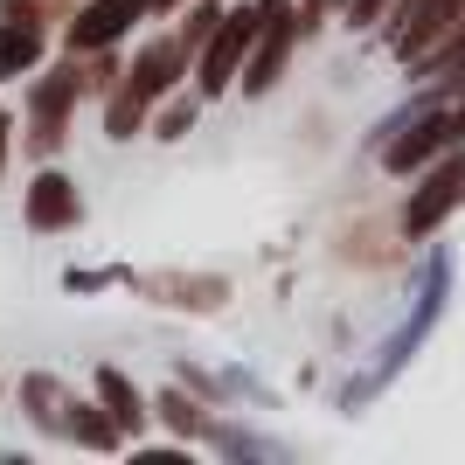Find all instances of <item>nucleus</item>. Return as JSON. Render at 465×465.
Returning a JSON list of instances; mask_svg holds the SVG:
<instances>
[{"instance_id":"7","label":"nucleus","mask_w":465,"mask_h":465,"mask_svg":"<svg viewBox=\"0 0 465 465\" xmlns=\"http://www.w3.org/2000/svg\"><path fill=\"white\" fill-rule=\"evenodd\" d=\"M77 181L70 174H42L35 188H28V223H35V230H70V223H77Z\"/></svg>"},{"instance_id":"9","label":"nucleus","mask_w":465,"mask_h":465,"mask_svg":"<svg viewBox=\"0 0 465 465\" xmlns=\"http://www.w3.org/2000/svg\"><path fill=\"white\" fill-rule=\"evenodd\" d=\"M97 396L112 403V417H118V424H125V430H139V424H146V403H139V389L125 382V375H118V369H104V375H97Z\"/></svg>"},{"instance_id":"13","label":"nucleus","mask_w":465,"mask_h":465,"mask_svg":"<svg viewBox=\"0 0 465 465\" xmlns=\"http://www.w3.org/2000/svg\"><path fill=\"white\" fill-rule=\"evenodd\" d=\"M188 125H194V104H167V112H160V133L167 139H181Z\"/></svg>"},{"instance_id":"3","label":"nucleus","mask_w":465,"mask_h":465,"mask_svg":"<svg viewBox=\"0 0 465 465\" xmlns=\"http://www.w3.org/2000/svg\"><path fill=\"white\" fill-rule=\"evenodd\" d=\"M465 139V104H451V112H430V118H417L403 139H389V174H410V167H424L430 153H445V146H459Z\"/></svg>"},{"instance_id":"4","label":"nucleus","mask_w":465,"mask_h":465,"mask_svg":"<svg viewBox=\"0 0 465 465\" xmlns=\"http://www.w3.org/2000/svg\"><path fill=\"white\" fill-rule=\"evenodd\" d=\"M459 202H465V146H459V153H451V160H445V167H438V174H430L417 194H410V209H403V236H430L451 209H459Z\"/></svg>"},{"instance_id":"2","label":"nucleus","mask_w":465,"mask_h":465,"mask_svg":"<svg viewBox=\"0 0 465 465\" xmlns=\"http://www.w3.org/2000/svg\"><path fill=\"white\" fill-rule=\"evenodd\" d=\"M257 35H264V7H236V15H223V28H215L209 49H202V91H223V84L236 77V63L251 56Z\"/></svg>"},{"instance_id":"14","label":"nucleus","mask_w":465,"mask_h":465,"mask_svg":"<svg viewBox=\"0 0 465 465\" xmlns=\"http://www.w3.org/2000/svg\"><path fill=\"white\" fill-rule=\"evenodd\" d=\"M0 160H7V118H0Z\"/></svg>"},{"instance_id":"1","label":"nucleus","mask_w":465,"mask_h":465,"mask_svg":"<svg viewBox=\"0 0 465 465\" xmlns=\"http://www.w3.org/2000/svg\"><path fill=\"white\" fill-rule=\"evenodd\" d=\"M181 56H188V42H153V49L133 63L125 91H118V97H112V112H104V118H112V139H133V133H139L146 104H153V97L181 77Z\"/></svg>"},{"instance_id":"12","label":"nucleus","mask_w":465,"mask_h":465,"mask_svg":"<svg viewBox=\"0 0 465 465\" xmlns=\"http://www.w3.org/2000/svg\"><path fill=\"white\" fill-rule=\"evenodd\" d=\"M160 410H167V424H174V430H202V410H194L181 389H174V396H160Z\"/></svg>"},{"instance_id":"8","label":"nucleus","mask_w":465,"mask_h":465,"mask_svg":"<svg viewBox=\"0 0 465 465\" xmlns=\"http://www.w3.org/2000/svg\"><path fill=\"white\" fill-rule=\"evenodd\" d=\"M42 63V28L35 21H0V77H21V70H35Z\"/></svg>"},{"instance_id":"6","label":"nucleus","mask_w":465,"mask_h":465,"mask_svg":"<svg viewBox=\"0 0 465 465\" xmlns=\"http://www.w3.org/2000/svg\"><path fill=\"white\" fill-rule=\"evenodd\" d=\"M139 7H146V0H91V7L70 21V49H104V42H118L139 21Z\"/></svg>"},{"instance_id":"10","label":"nucleus","mask_w":465,"mask_h":465,"mask_svg":"<svg viewBox=\"0 0 465 465\" xmlns=\"http://www.w3.org/2000/svg\"><path fill=\"white\" fill-rule=\"evenodd\" d=\"M430 77H445V84H465V15H459V28H451L438 49H430Z\"/></svg>"},{"instance_id":"11","label":"nucleus","mask_w":465,"mask_h":465,"mask_svg":"<svg viewBox=\"0 0 465 465\" xmlns=\"http://www.w3.org/2000/svg\"><path fill=\"white\" fill-rule=\"evenodd\" d=\"M118 430H125V424H118V417L104 424L91 403H77V417H70V438H84V445H97V451H112V445H118Z\"/></svg>"},{"instance_id":"5","label":"nucleus","mask_w":465,"mask_h":465,"mask_svg":"<svg viewBox=\"0 0 465 465\" xmlns=\"http://www.w3.org/2000/svg\"><path fill=\"white\" fill-rule=\"evenodd\" d=\"M91 77H77V63H63V70H49V77L35 84V97H28V112H35V146L49 153V146H63V118H70V104H77V91Z\"/></svg>"}]
</instances>
